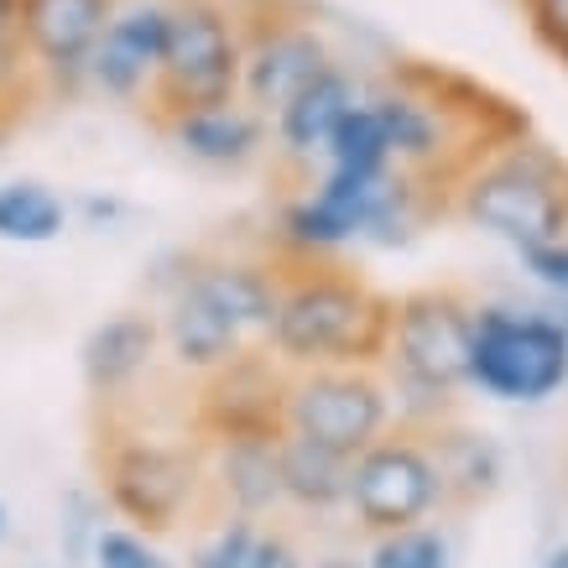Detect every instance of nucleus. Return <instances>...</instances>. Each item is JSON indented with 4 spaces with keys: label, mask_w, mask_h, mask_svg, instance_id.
Wrapping results in <instances>:
<instances>
[{
    "label": "nucleus",
    "mask_w": 568,
    "mask_h": 568,
    "mask_svg": "<svg viewBox=\"0 0 568 568\" xmlns=\"http://www.w3.org/2000/svg\"><path fill=\"white\" fill-rule=\"evenodd\" d=\"M469 381L500 402H548L568 381V328L542 313L480 308L469 334Z\"/></svg>",
    "instance_id": "5"
},
{
    "label": "nucleus",
    "mask_w": 568,
    "mask_h": 568,
    "mask_svg": "<svg viewBox=\"0 0 568 568\" xmlns=\"http://www.w3.org/2000/svg\"><path fill=\"white\" fill-rule=\"evenodd\" d=\"M392 297L355 276L318 272L276 297L266 339L293 365H376L392 355Z\"/></svg>",
    "instance_id": "1"
},
{
    "label": "nucleus",
    "mask_w": 568,
    "mask_h": 568,
    "mask_svg": "<svg viewBox=\"0 0 568 568\" xmlns=\"http://www.w3.org/2000/svg\"><path fill=\"white\" fill-rule=\"evenodd\" d=\"M0 537H6V506H0Z\"/></svg>",
    "instance_id": "34"
},
{
    "label": "nucleus",
    "mask_w": 568,
    "mask_h": 568,
    "mask_svg": "<svg viewBox=\"0 0 568 568\" xmlns=\"http://www.w3.org/2000/svg\"><path fill=\"white\" fill-rule=\"evenodd\" d=\"M521 261H527V272L537 282H548L552 293L568 297V241H542V245H517Z\"/></svg>",
    "instance_id": "29"
},
{
    "label": "nucleus",
    "mask_w": 568,
    "mask_h": 568,
    "mask_svg": "<svg viewBox=\"0 0 568 568\" xmlns=\"http://www.w3.org/2000/svg\"><path fill=\"white\" fill-rule=\"evenodd\" d=\"M104 496L125 521H136L146 532H173L178 517L199 496V465L183 448L121 438L104 454Z\"/></svg>",
    "instance_id": "8"
},
{
    "label": "nucleus",
    "mask_w": 568,
    "mask_h": 568,
    "mask_svg": "<svg viewBox=\"0 0 568 568\" xmlns=\"http://www.w3.org/2000/svg\"><path fill=\"white\" fill-rule=\"evenodd\" d=\"M168 32H173V0H115V11L84 63V89L115 104L146 100Z\"/></svg>",
    "instance_id": "10"
},
{
    "label": "nucleus",
    "mask_w": 568,
    "mask_h": 568,
    "mask_svg": "<svg viewBox=\"0 0 568 568\" xmlns=\"http://www.w3.org/2000/svg\"><path fill=\"white\" fill-rule=\"evenodd\" d=\"M193 287L235 324V334L245 345L272 328L276 297H282L276 282L266 276V266H251V261H199L193 266Z\"/></svg>",
    "instance_id": "17"
},
{
    "label": "nucleus",
    "mask_w": 568,
    "mask_h": 568,
    "mask_svg": "<svg viewBox=\"0 0 568 568\" xmlns=\"http://www.w3.org/2000/svg\"><path fill=\"white\" fill-rule=\"evenodd\" d=\"M276 465H282V496H293L308 511H328V506L349 500V465L355 459L339 448L313 444V438L287 428L276 444Z\"/></svg>",
    "instance_id": "18"
},
{
    "label": "nucleus",
    "mask_w": 568,
    "mask_h": 568,
    "mask_svg": "<svg viewBox=\"0 0 568 568\" xmlns=\"http://www.w3.org/2000/svg\"><path fill=\"white\" fill-rule=\"evenodd\" d=\"M168 345H173L178 365H189V371H220L224 361L241 355L245 339L235 334V324L193 287V276H189V282L168 297Z\"/></svg>",
    "instance_id": "16"
},
{
    "label": "nucleus",
    "mask_w": 568,
    "mask_h": 568,
    "mask_svg": "<svg viewBox=\"0 0 568 568\" xmlns=\"http://www.w3.org/2000/svg\"><path fill=\"white\" fill-rule=\"evenodd\" d=\"M318 568H361V564H349V558H328V564H318Z\"/></svg>",
    "instance_id": "33"
},
{
    "label": "nucleus",
    "mask_w": 568,
    "mask_h": 568,
    "mask_svg": "<svg viewBox=\"0 0 568 568\" xmlns=\"http://www.w3.org/2000/svg\"><path fill=\"white\" fill-rule=\"evenodd\" d=\"M220 490L235 500L241 517L266 511L282 496V465H276L282 433H241V438H220Z\"/></svg>",
    "instance_id": "19"
},
{
    "label": "nucleus",
    "mask_w": 568,
    "mask_h": 568,
    "mask_svg": "<svg viewBox=\"0 0 568 568\" xmlns=\"http://www.w3.org/2000/svg\"><path fill=\"white\" fill-rule=\"evenodd\" d=\"M469 334L475 308L448 287L407 293L392 313V355L413 413H444L459 381H469Z\"/></svg>",
    "instance_id": "4"
},
{
    "label": "nucleus",
    "mask_w": 568,
    "mask_h": 568,
    "mask_svg": "<svg viewBox=\"0 0 568 568\" xmlns=\"http://www.w3.org/2000/svg\"><path fill=\"white\" fill-rule=\"evenodd\" d=\"M156 339H162V328L152 324V313H115V318L94 324L84 334V345H79L84 386L100 396V402L121 396L125 386L152 365Z\"/></svg>",
    "instance_id": "13"
},
{
    "label": "nucleus",
    "mask_w": 568,
    "mask_h": 568,
    "mask_svg": "<svg viewBox=\"0 0 568 568\" xmlns=\"http://www.w3.org/2000/svg\"><path fill=\"white\" fill-rule=\"evenodd\" d=\"M438 469H433L428 448L423 444H365L349 465V500L361 511L365 527L376 532H396V527H413L438 506Z\"/></svg>",
    "instance_id": "11"
},
{
    "label": "nucleus",
    "mask_w": 568,
    "mask_h": 568,
    "mask_svg": "<svg viewBox=\"0 0 568 568\" xmlns=\"http://www.w3.org/2000/svg\"><path fill=\"white\" fill-rule=\"evenodd\" d=\"M324 156H328V168L355 173V178H376V173H386V168H396L392 146H386V131H381L371 100H355L345 115H339V125H334V136H328V146H324Z\"/></svg>",
    "instance_id": "23"
},
{
    "label": "nucleus",
    "mask_w": 568,
    "mask_h": 568,
    "mask_svg": "<svg viewBox=\"0 0 568 568\" xmlns=\"http://www.w3.org/2000/svg\"><path fill=\"white\" fill-rule=\"evenodd\" d=\"M63 224H69V204L48 183H37V178L0 183V241L48 245L63 235Z\"/></svg>",
    "instance_id": "21"
},
{
    "label": "nucleus",
    "mask_w": 568,
    "mask_h": 568,
    "mask_svg": "<svg viewBox=\"0 0 568 568\" xmlns=\"http://www.w3.org/2000/svg\"><path fill=\"white\" fill-rule=\"evenodd\" d=\"M371 568H448V548L438 532H423L413 521V527H396L381 537Z\"/></svg>",
    "instance_id": "24"
},
{
    "label": "nucleus",
    "mask_w": 568,
    "mask_h": 568,
    "mask_svg": "<svg viewBox=\"0 0 568 568\" xmlns=\"http://www.w3.org/2000/svg\"><path fill=\"white\" fill-rule=\"evenodd\" d=\"M79 214H84L94 230H104V224H121L125 220V204H121V199H100V193H89V199H79Z\"/></svg>",
    "instance_id": "31"
},
{
    "label": "nucleus",
    "mask_w": 568,
    "mask_h": 568,
    "mask_svg": "<svg viewBox=\"0 0 568 568\" xmlns=\"http://www.w3.org/2000/svg\"><path fill=\"white\" fill-rule=\"evenodd\" d=\"M256 537L261 532L245 517L224 521L209 542H199V548H193V564L189 568H251V558H256Z\"/></svg>",
    "instance_id": "26"
},
{
    "label": "nucleus",
    "mask_w": 568,
    "mask_h": 568,
    "mask_svg": "<svg viewBox=\"0 0 568 568\" xmlns=\"http://www.w3.org/2000/svg\"><path fill=\"white\" fill-rule=\"evenodd\" d=\"M282 381L261 355H235L214 371V381L199 396V423L214 438H241V433H287L282 423Z\"/></svg>",
    "instance_id": "12"
},
{
    "label": "nucleus",
    "mask_w": 568,
    "mask_h": 568,
    "mask_svg": "<svg viewBox=\"0 0 568 568\" xmlns=\"http://www.w3.org/2000/svg\"><path fill=\"white\" fill-rule=\"evenodd\" d=\"M110 11L115 0H21V48L37 73L42 104L84 94V63Z\"/></svg>",
    "instance_id": "9"
},
{
    "label": "nucleus",
    "mask_w": 568,
    "mask_h": 568,
    "mask_svg": "<svg viewBox=\"0 0 568 568\" xmlns=\"http://www.w3.org/2000/svg\"><path fill=\"white\" fill-rule=\"evenodd\" d=\"M235 17H241V100L256 115H276L313 73L334 63L324 32L287 0H235Z\"/></svg>",
    "instance_id": "6"
},
{
    "label": "nucleus",
    "mask_w": 568,
    "mask_h": 568,
    "mask_svg": "<svg viewBox=\"0 0 568 568\" xmlns=\"http://www.w3.org/2000/svg\"><path fill=\"white\" fill-rule=\"evenodd\" d=\"M282 423L313 438V444H328L355 459L386 428V392H381L376 376H365L355 365L349 371L313 365V376L293 381L282 392Z\"/></svg>",
    "instance_id": "7"
},
{
    "label": "nucleus",
    "mask_w": 568,
    "mask_h": 568,
    "mask_svg": "<svg viewBox=\"0 0 568 568\" xmlns=\"http://www.w3.org/2000/svg\"><path fill=\"white\" fill-rule=\"evenodd\" d=\"M251 568H303L297 564V552L282 542V537H256V558Z\"/></svg>",
    "instance_id": "30"
},
{
    "label": "nucleus",
    "mask_w": 568,
    "mask_h": 568,
    "mask_svg": "<svg viewBox=\"0 0 568 568\" xmlns=\"http://www.w3.org/2000/svg\"><path fill=\"white\" fill-rule=\"evenodd\" d=\"M542 568H568V548H552V552H548V564H542Z\"/></svg>",
    "instance_id": "32"
},
{
    "label": "nucleus",
    "mask_w": 568,
    "mask_h": 568,
    "mask_svg": "<svg viewBox=\"0 0 568 568\" xmlns=\"http://www.w3.org/2000/svg\"><path fill=\"white\" fill-rule=\"evenodd\" d=\"M459 209L511 245L568 241V162L532 136L506 141L465 173Z\"/></svg>",
    "instance_id": "2"
},
{
    "label": "nucleus",
    "mask_w": 568,
    "mask_h": 568,
    "mask_svg": "<svg viewBox=\"0 0 568 568\" xmlns=\"http://www.w3.org/2000/svg\"><path fill=\"white\" fill-rule=\"evenodd\" d=\"M521 6H527V21H532L537 42H542L552 58L568 63V0H521Z\"/></svg>",
    "instance_id": "28"
},
{
    "label": "nucleus",
    "mask_w": 568,
    "mask_h": 568,
    "mask_svg": "<svg viewBox=\"0 0 568 568\" xmlns=\"http://www.w3.org/2000/svg\"><path fill=\"white\" fill-rule=\"evenodd\" d=\"M162 131L178 141V152H189L193 162H209V168H245L266 146V115H256L241 100L183 110L173 121H162Z\"/></svg>",
    "instance_id": "14"
},
{
    "label": "nucleus",
    "mask_w": 568,
    "mask_h": 568,
    "mask_svg": "<svg viewBox=\"0 0 568 568\" xmlns=\"http://www.w3.org/2000/svg\"><path fill=\"white\" fill-rule=\"evenodd\" d=\"M241 100V17L235 0H173V32L156 63L146 110L173 121L183 110Z\"/></svg>",
    "instance_id": "3"
},
{
    "label": "nucleus",
    "mask_w": 568,
    "mask_h": 568,
    "mask_svg": "<svg viewBox=\"0 0 568 568\" xmlns=\"http://www.w3.org/2000/svg\"><path fill=\"white\" fill-rule=\"evenodd\" d=\"M58 542H63V558L69 564H84L89 548H94V537H100V506H94V496L89 490H69L63 496V511H58Z\"/></svg>",
    "instance_id": "25"
},
{
    "label": "nucleus",
    "mask_w": 568,
    "mask_h": 568,
    "mask_svg": "<svg viewBox=\"0 0 568 568\" xmlns=\"http://www.w3.org/2000/svg\"><path fill=\"white\" fill-rule=\"evenodd\" d=\"M89 558H94V568H173L152 542H146V537L121 532V527H100Z\"/></svg>",
    "instance_id": "27"
},
{
    "label": "nucleus",
    "mask_w": 568,
    "mask_h": 568,
    "mask_svg": "<svg viewBox=\"0 0 568 568\" xmlns=\"http://www.w3.org/2000/svg\"><path fill=\"white\" fill-rule=\"evenodd\" d=\"M42 104L37 73L21 48V0H0V141Z\"/></svg>",
    "instance_id": "22"
},
{
    "label": "nucleus",
    "mask_w": 568,
    "mask_h": 568,
    "mask_svg": "<svg viewBox=\"0 0 568 568\" xmlns=\"http://www.w3.org/2000/svg\"><path fill=\"white\" fill-rule=\"evenodd\" d=\"M433 469H438V490H454L465 500H485L500 480V454L485 433L438 428V444L428 448Z\"/></svg>",
    "instance_id": "20"
},
{
    "label": "nucleus",
    "mask_w": 568,
    "mask_h": 568,
    "mask_svg": "<svg viewBox=\"0 0 568 568\" xmlns=\"http://www.w3.org/2000/svg\"><path fill=\"white\" fill-rule=\"evenodd\" d=\"M361 100V89L349 79L339 63H328L324 73H313L308 84L297 89L293 100L282 104L272 115V131H276V146L297 162H313V156H324L328 136H334V125L345 115L349 104Z\"/></svg>",
    "instance_id": "15"
}]
</instances>
